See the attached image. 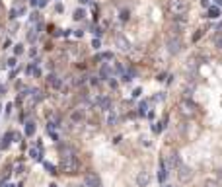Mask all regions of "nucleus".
<instances>
[{"mask_svg": "<svg viewBox=\"0 0 222 187\" xmlns=\"http://www.w3.org/2000/svg\"><path fill=\"white\" fill-rule=\"evenodd\" d=\"M213 41H214V47H216L218 51H222V33H216Z\"/></svg>", "mask_w": 222, "mask_h": 187, "instance_id": "obj_12", "label": "nucleus"}, {"mask_svg": "<svg viewBox=\"0 0 222 187\" xmlns=\"http://www.w3.org/2000/svg\"><path fill=\"white\" fill-rule=\"evenodd\" d=\"M72 121H82V113H72Z\"/></svg>", "mask_w": 222, "mask_h": 187, "instance_id": "obj_20", "label": "nucleus"}, {"mask_svg": "<svg viewBox=\"0 0 222 187\" xmlns=\"http://www.w3.org/2000/svg\"><path fill=\"white\" fill-rule=\"evenodd\" d=\"M177 179H179L181 183H187L193 179V170L189 168V166H185V164H179L177 166Z\"/></svg>", "mask_w": 222, "mask_h": 187, "instance_id": "obj_4", "label": "nucleus"}, {"mask_svg": "<svg viewBox=\"0 0 222 187\" xmlns=\"http://www.w3.org/2000/svg\"><path fill=\"white\" fill-rule=\"evenodd\" d=\"M29 4H31V6H35V4H37V0H29Z\"/></svg>", "mask_w": 222, "mask_h": 187, "instance_id": "obj_27", "label": "nucleus"}, {"mask_svg": "<svg viewBox=\"0 0 222 187\" xmlns=\"http://www.w3.org/2000/svg\"><path fill=\"white\" fill-rule=\"evenodd\" d=\"M31 99H33V101H41V99H43L41 92H39V90H33V92H31Z\"/></svg>", "mask_w": 222, "mask_h": 187, "instance_id": "obj_15", "label": "nucleus"}, {"mask_svg": "<svg viewBox=\"0 0 222 187\" xmlns=\"http://www.w3.org/2000/svg\"><path fill=\"white\" fill-rule=\"evenodd\" d=\"M166 47H168V51L173 53V55H176V53H179V51H181V37H179V33L176 31V35H173V33H170V35L166 37Z\"/></svg>", "mask_w": 222, "mask_h": 187, "instance_id": "obj_3", "label": "nucleus"}, {"mask_svg": "<svg viewBox=\"0 0 222 187\" xmlns=\"http://www.w3.org/2000/svg\"><path fill=\"white\" fill-rule=\"evenodd\" d=\"M115 121H117V117L115 115H109V125H115Z\"/></svg>", "mask_w": 222, "mask_h": 187, "instance_id": "obj_24", "label": "nucleus"}, {"mask_svg": "<svg viewBox=\"0 0 222 187\" xmlns=\"http://www.w3.org/2000/svg\"><path fill=\"white\" fill-rule=\"evenodd\" d=\"M109 72H111V68L109 66H102V70H99V76H102V78H107V76H109Z\"/></svg>", "mask_w": 222, "mask_h": 187, "instance_id": "obj_16", "label": "nucleus"}, {"mask_svg": "<svg viewBox=\"0 0 222 187\" xmlns=\"http://www.w3.org/2000/svg\"><path fill=\"white\" fill-rule=\"evenodd\" d=\"M90 0H80V4H88Z\"/></svg>", "mask_w": 222, "mask_h": 187, "instance_id": "obj_29", "label": "nucleus"}, {"mask_svg": "<svg viewBox=\"0 0 222 187\" xmlns=\"http://www.w3.org/2000/svg\"><path fill=\"white\" fill-rule=\"evenodd\" d=\"M170 12L173 16H183L187 10H189V2L187 0H170V4H168Z\"/></svg>", "mask_w": 222, "mask_h": 187, "instance_id": "obj_2", "label": "nucleus"}, {"mask_svg": "<svg viewBox=\"0 0 222 187\" xmlns=\"http://www.w3.org/2000/svg\"><path fill=\"white\" fill-rule=\"evenodd\" d=\"M193 109H195V105H191V103H187V101H183L181 103V113L183 115H193Z\"/></svg>", "mask_w": 222, "mask_h": 187, "instance_id": "obj_9", "label": "nucleus"}, {"mask_svg": "<svg viewBox=\"0 0 222 187\" xmlns=\"http://www.w3.org/2000/svg\"><path fill=\"white\" fill-rule=\"evenodd\" d=\"M179 164H181V162H179V154H177V152H171L170 158H168V166H170V170L177 168Z\"/></svg>", "mask_w": 222, "mask_h": 187, "instance_id": "obj_8", "label": "nucleus"}, {"mask_svg": "<svg viewBox=\"0 0 222 187\" xmlns=\"http://www.w3.org/2000/svg\"><path fill=\"white\" fill-rule=\"evenodd\" d=\"M74 18H76V20H82V18H84V10H76V12H74Z\"/></svg>", "mask_w": 222, "mask_h": 187, "instance_id": "obj_19", "label": "nucleus"}, {"mask_svg": "<svg viewBox=\"0 0 222 187\" xmlns=\"http://www.w3.org/2000/svg\"><path fill=\"white\" fill-rule=\"evenodd\" d=\"M152 131L154 133H160V131H162V123H156V125L152 127Z\"/></svg>", "mask_w": 222, "mask_h": 187, "instance_id": "obj_23", "label": "nucleus"}, {"mask_svg": "<svg viewBox=\"0 0 222 187\" xmlns=\"http://www.w3.org/2000/svg\"><path fill=\"white\" fill-rule=\"evenodd\" d=\"M33 133H35V123H33V121H29L28 125H25V135H28V136H31Z\"/></svg>", "mask_w": 222, "mask_h": 187, "instance_id": "obj_13", "label": "nucleus"}, {"mask_svg": "<svg viewBox=\"0 0 222 187\" xmlns=\"http://www.w3.org/2000/svg\"><path fill=\"white\" fill-rule=\"evenodd\" d=\"M47 82H49L53 88H60V80L57 78L55 74H49V76H47Z\"/></svg>", "mask_w": 222, "mask_h": 187, "instance_id": "obj_10", "label": "nucleus"}, {"mask_svg": "<svg viewBox=\"0 0 222 187\" xmlns=\"http://www.w3.org/2000/svg\"><path fill=\"white\" fill-rule=\"evenodd\" d=\"M51 187H57V185H55V183H53V185H51Z\"/></svg>", "mask_w": 222, "mask_h": 187, "instance_id": "obj_30", "label": "nucleus"}, {"mask_svg": "<svg viewBox=\"0 0 222 187\" xmlns=\"http://www.w3.org/2000/svg\"><path fill=\"white\" fill-rule=\"evenodd\" d=\"M0 92H2V86H0Z\"/></svg>", "mask_w": 222, "mask_h": 187, "instance_id": "obj_31", "label": "nucleus"}, {"mask_svg": "<svg viewBox=\"0 0 222 187\" xmlns=\"http://www.w3.org/2000/svg\"><path fill=\"white\" fill-rule=\"evenodd\" d=\"M84 187H102V179L96 173H86L84 175Z\"/></svg>", "mask_w": 222, "mask_h": 187, "instance_id": "obj_5", "label": "nucleus"}, {"mask_svg": "<svg viewBox=\"0 0 222 187\" xmlns=\"http://www.w3.org/2000/svg\"><path fill=\"white\" fill-rule=\"evenodd\" d=\"M45 168H47V172H49V173H57V168H55V166H53V164L45 162Z\"/></svg>", "mask_w": 222, "mask_h": 187, "instance_id": "obj_18", "label": "nucleus"}, {"mask_svg": "<svg viewBox=\"0 0 222 187\" xmlns=\"http://www.w3.org/2000/svg\"><path fill=\"white\" fill-rule=\"evenodd\" d=\"M216 6H220V8H222V0H216Z\"/></svg>", "mask_w": 222, "mask_h": 187, "instance_id": "obj_28", "label": "nucleus"}, {"mask_svg": "<svg viewBox=\"0 0 222 187\" xmlns=\"http://www.w3.org/2000/svg\"><path fill=\"white\" fill-rule=\"evenodd\" d=\"M218 179H220V181H222V168L218 170Z\"/></svg>", "mask_w": 222, "mask_h": 187, "instance_id": "obj_26", "label": "nucleus"}, {"mask_svg": "<svg viewBox=\"0 0 222 187\" xmlns=\"http://www.w3.org/2000/svg\"><path fill=\"white\" fill-rule=\"evenodd\" d=\"M150 179H152V175H150V172H146V170H142V172L136 175V185L139 187H148V183H150Z\"/></svg>", "mask_w": 222, "mask_h": 187, "instance_id": "obj_6", "label": "nucleus"}, {"mask_svg": "<svg viewBox=\"0 0 222 187\" xmlns=\"http://www.w3.org/2000/svg\"><path fill=\"white\" fill-rule=\"evenodd\" d=\"M205 187H218L216 181H213V179H208V181H205Z\"/></svg>", "mask_w": 222, "mask_h": 187, "instance_id": "obj_22", "label": "nucleus"}, {"mask_svg": "<svg viewBox=\"0 0 222 187\" xmlns=\"http://www.w3.org/2000/svg\"><path fill=\"white\" fill-rule=\"evenodd\" d=\"M185 28H187V18L185 16H173V31L179 33Z\"/></svg>", "mask_w": 222, "mask_h": 187, "instance_id": "obj_7", "label": "nucleus"}, {"mask_svg": "<svg viewBox=\"0 0 222 187\" xmlns=\"http://www.w3.org/2000/svg\"><path fill=\"white\" fill-rule=\"evenodd\" d=\"M111 59H113L111 53H99V55H97V61H111Z\"/></svg>", "mask_w": 222, "mask_h": 187, "instance_id": "obj_14", "label": "nucleus"}, {"mask_svg": "<svg viewBox=\"0 0 222 187\" xmlns=\"http://www.w3.org/2000/svg\"><path fill=\"white\" fill-rule=\"evenodd\" d=\"M166 178H168V172H166V164H160V173H158V179L160 181H166Z\"/></svg>", "mask_w": 222, "mask_h": 187, "instance_id": "obj_11", "label": "nucleus"}, {"mask_svg": "<svg viewBox=\"0 0 222 187\" xmlns=\"http://www.w3.org/2000/svg\"><path fill=\"white\" fill-rule=\"evenodd\" d=\"M60 168H62V172L65 173H76L80 168V162L78 158H76V154H74V150L70 148V146H65L62 148V162H60Z\"/></svg>", "mask_w": 222, "mask_h": 187, "instance_id": "obj_1", "label": "nucleus"}, {"mask_svg": "<svg viewBox=\"0 0 222 187\" xmlns=\"http://www.w3.org/2000/svg\"><path fill=\"white\" fill-rule=\"evenodd\" d=\"M14 53H16V55H22V53H23V47H22V45H16V47H14Z\"/></svg>", "mask_w": 222, "mask_h": 187, "instance_id": "obj_21", "label": "nucleus"}, {"mask_svg": "<svg viewBox=\"0 0 222 187\" xmlns=\"http://www.w3.org/2000/svg\"><path fill=\"white\" fill-rule=\"evenodd\" d=\"M29 156H33V158H39V156H37V150H33V148L29 150Z\"/></svg>", "mask_w": 222, "mask_h": 187, "instance_id": "obj_25", "label": "nucleus"}, {"mask_svg": "<svg viewBox=\"0 0 222 187\" xmlns=\"http://www.w3.org/2000/svg\"><path fill=\"white\" fill-rule=\"evenodd\" d=\"M218 14H220V10L218 8H210L208 10V18H218Z\"/></svg>", "mask_w": 222, "mask_h": 187, "instance_id": "obj_17", "label": "nucleus"}]
</instances>
